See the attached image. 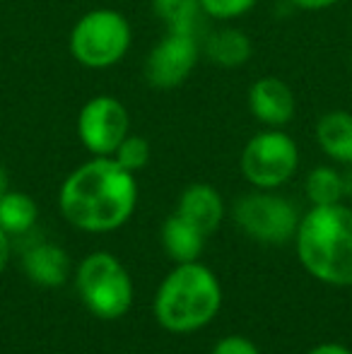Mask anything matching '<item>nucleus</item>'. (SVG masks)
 Returning <instances> with one entry per match:
<instances>
[{"instance_id":"obj_1","label":"nucleus","mask_w":352,"mask_h":354,"mask_svg":"<svg viewBox=\"0 0 352 354\" xmlns=\"http://www.w3.org/2000/svg\"><path fill=\"white\" fill-rule=\"evenodd\" d=\"M138 203L136 174L113 157H94L68 174L58 205L68 222L89 234H106L131 219Z\"/></svg>"},{"instance_id":"obj_2","label":"nucleus","mask_w":352,"mask_h":354,"mask_svg":"<svg viewBox=\"0 0 352 354\" xmlns=\"http://www.w3.org/2000/svg\"><path fill=\"white\" fill-rule=\"evenodd\" d=\"M297 256L304 270L333 287H352V207L314 205L297 227Z\"/></svg>"},{"instance_id":"obj_3","label":"nucleus","mask_w":352,"mask_h":354,"mask_svg":"<svg viewBox=\"0 0 352 354\" xmlns=\"http://www.w3.org/2000/svg\"><path fill=\"white\" fill-rule=\"evenodd\" d=\"M222 289L215 272L201 263H178L155 297V316L169 333H193L217 316Z\"/></svg>"},{"instance_id":"obj_4","label":"nucleus","mask_w":352,"mask_h":354,"mask_svg":"<svg viewBox=\"0 0 352 354\" xmlns=\"http://www.w3.org/2000/svg\"><path fill=\"white\" fill-rule=\"evenodd\" d=\"M131 41L133 29L126 15L113 8H97L73 24L68 51L87 71H109L126 58Z\"/></svg>"},{"instance_id":"obj_5","label":"nucleus","mask_w":352,"mask_h":354,"mask_svg":"<svg viewBox=\"0 0 352 354\" xmlns=\"http://www.w3.org/2000/svg\"><path fill=\"white\" fill-rule=\"evenodd\" d=\"M77 292L89 311L102 321L121 318L133 304V282L116 256L97 251L80 263Z\"/></svg>"},{"instance_id":"obj_6","label":"nucleus","mask_w":352,"mask_h":354,"mask_svg":"<svg viewBox=\"0 0 352 354\" xmlns=\"http://www.w3.org/2000/svg\"><path fill=\"white\" fill-rule=\"evenodd\" d=\"M239 164L251 186L275 191L295 176L299 167V147L282 128H266L244 145Z\"/></svg>"},{"instance_id":"obj_7","label":"nucleus","mask_w":352,"mask_h":354,"mask_svg":"<svg viewBox=\"0 0 352 354\" xmlns=\"http://www.w3.org/2000/svg\"><path fill=\"white\" fill-rule=\"evenodd\" d=\"M234 219L246 236L261 243L282 246L297 234L299 214L287 198L272 191H254L237 201Z\"/></svg>"},{"instance_id":"obj_8","label":"nucleus","mask_w":352,"mask_h":354,"mask_svg":"<svg viewBox=\"0 0 352 354\" xmlns=\"http://www.w3.org/2000/svg\"><path fill=\"white\" fill-rule=\"evenodd\" d=\"M131 133V116L121 99L97 94L82 104L77 113V138L94 157H111Z\"/></svg>"},{"instance_id":"obj_9","label":"nucleus","mask_w":352,"mask_h":354,"mask_svg":"<svg viewBox=\"0 0 352 354\" xmlns=\"http://www.w3.org/2000/svg\"><path fill=\"white\" fill-rule=\"evenodd\" d=\"M198 61H201V44L196 34L165 32V37L145 56L142 75L152 89L169 92L191 77Z\"/></svg>"},{"instance_id":"obj_10","label":"nucleus","mask_w":352,"mask_h":354,"mask_svg":"<svg viewBox=\"0 0 352 354\" xmlns=\"http://www.w3.org/2000/svg\"><path fill=\"white\" fill-rule=\"evenodd\" d=\"M246 104L256 121L263 128H285L295 118L297 99L292 87L282 77L263 75L249 87Z\"/></svg>"},{"instance_id":"obj_11","label":"nucleus","mask_w":352,"mask_h":354,"mask_svg":"<svg viewBox=\"0 0 352 354\" xmlns=\"http://www.w3.org/2000/svg\"><path fill=\"white\" fill-rule=\"evenodd\" d=\"M176 214L186 219L188 224H193L198 232L210 236L222 224L225 203H222V196L210 183H191V186L181 193V198H178Z\"/></svg>"},{"instance_id":"obj_12","label":"nucleus","mask_w":352,"mask_h":354,"mask_svg":"<svg viewBox=\"0 0 352 354\" xmlns=\"http://www.w3.org/2000/svg\"><path fill=\"white\" fill-rule=\"evenodd\" d=\"M201 53L217 68L225 71H237L244 68L254 56V44L251 37L239 27H217L215 32L207 34V39L201 44Z\"/></svg>"},{"instance_id":"obj_13","label":"nucleus","mask_w":352,"mask_h":354,"mask_svg":"<svg viewBox=\"0 0 352 354\" xmlns=\"http://www.w3.org/2000/svg\"><path fill=\"white\" fill-rule=\"evenodd\" d=\"M24 270L39 287H63L71 272V258L53 243H39L24 253Z\"/></svg>"},{"instance_id":"obj_14","label":"nucleus","mask_w":352,"mask_h":354,"mask_svg":"<svg viewBox=\"0 0 352 354\" xmlns=\"http://www.w3.org/2000/svg\"><path fill=\"white\" fill-rule=\"evenodd\" d=\"M321 152L338 164H352V111H328L316 123Z\"/></svg>"},{"instance_id":"obj_15","label":"nucleus","mask_w":352,"mask_h":354,"mask_svg":"<svg viewBox=\"0 0 352 354\" xmlns=\"http://www.w3.org/2000/svg\"><path fill=\"white\" fill-rule=\"evenodd\" d=\"M162 243L172 261L193 263L201 258L203 246H205V234L198 232L193 224H188L174 212L172 217H167L165 227H162Z\"/></svg>"},{"instance_id":"obj_16","label":"nucleus","mask_w":352,"mask_h":354,"mask_svg":"<svg viewBox=\"0 0 352 354\" xmlns=\"http://www.w3.org/2000/svg\"><path fill=\"white\" fill-rule=\"evenodd\" d=\"M152 12L165 24V32L196 34L205 19L201 0H152Z\"/></svg>"},{"instance_id":"obj_17","label":"nucleus","mask_w":352,"mask_h":354,"mask_svg":"<svg viewBox=\"0 0 352 354\" xmlns=\"http://www.w3.org/2000/svg\"><path fill=\"white\" fill-rule=\"evenodd\" d=\"M39 207L32 196L8 191L0 201V227L5 234H24L37 224Z\"/></svg>"},{"instance_id":"obj_18","label":"nucleus","mask_w":352,"mask_h":354,"mask_svg":"<svg viewBox=\"0 0 352 354\" xmlns=\"http://www.w3.org/2000/svg\"><path fill=\"white\" fill-rule=\"evenodd\" d=\"M304 191L314 205H335L345 198L343 176L333 167H316L304 181Z\"/></svg>"},{"instance_id":"obj_19","label":"nucleus","mask_w":352,"mask_h":354,"mask_svg":"<svg viewBox=\"0 0 352 354\" xmlns=\"http://www.w3.org/2000/svg\"><path fill=\"white\" fill-rule=\"evenodd\" d=\"M150 154H152V149H150L147 138L128 133L111 157L116 159L123 169H128L131 174H136V171H140V169L147 167V162H150Z\"/></svg>"},{"instance_id":"obj_20","label":"nucleus","mask_w":352,"mask_h":354,"mask_svg":"<svg viewBox=\"0 0 352 354\" xmlns=\"http://www.w3.org/2000/svg\"><path fill=\"white\" fill-rule=\"evenodd\" d=\"M259 0H201L205 17L217 22H232V19L244 17L246 12L256 8Z\"/></svg>"},{"instance_id":"obj_21","label":"nucleus","mask_w":352,"mask_h":354,"mask_svg":"<svg viewBox=\"0 0 352 354\" xmlns=\"http://www.w3.org/2000/svg\"><path fill=\"white\" fill-rule=\"evenodd\" d=\"M212 354H261V352H259V347H256L251 340H246V337L230 335V337H222V340L217 342Z\"/></svg>"},{"instance_id":"obj_22","label":"nucleus","mask_w":352,"mask_h":354,"mask_svg":"<svg viewBox=\"0 0 352 354\" xmlns=\"http://www.w3.org/2000/svg\"><path fill=\"white\" fill-rule=\"evenodd\" d=\"M295 8L299 10H309V12H319V10H328L333 5H338L340 0H290Z\"/></svg>"},{"instance_id":"obj_23","label":"nucleus","mask_w":352,"mask_h":354,"mask_svg":"<svg viewBox=\"0 0 352 354\" xmlns=\"http://www.w3.org/2000/svg\"><path fill=\"white\" fill-rule=\"evenodd\" d=\"M309 354H352L348 347H343V345H335V342H326V345H319V347H314Z\"/></svg>"},{"instance_id":"obj_24","label":"nucleus","mask_w":352,"mask_h":354,"mask_svg":"<svg viewBox=\"0 0 352 354\" xmlns=\"http://www.w3.org/2000/svg\"><path fill=\"white\" fill-rule=\"evenodd\" d=\"M8 258H10V241H8V234H5L3 227H0V272H3L5 266H8Z\"/></svg>"},{"instance_id":"obj_25","label":"nucleus","mask_w":352,"mask_h":354,"mask_svg":"<svg viewBox=\"0 0 352 354\" xmlns=\"http://www.w3.org/2000/svg\"><path fill=\"white\" fill-rule=\"evenodd\" d=\"M340 176H343V191H345V196L352 198V164H345V171H340Z\"/></svg>"},{"instance_id":"obj_26","label":"nucleus","mask_w":352,"mask_h":354,"mask_svg":"<svg viewBox=\"0 0 352 354\" xmlns=\"http://www.w3.org/2000/svg\"><path fill=\"white\" fill-rule=\"evenodd\" d=\"M10 191V178H8V171H5V167L0 164V201H3V196Z\"/></svg>"},{"instance_id":"obj_27","label":"nucleus","mask_w":352,"mask_h":354,"mask_svg":"<svg viewBox=\"0 0 352 354\" xmlns=\"http://www.w3.org/2000/svg\"><path fill=\"white\" fill-rule=\"evenodd\" d=\"M350 75H352V56H350Z\"/></svg>"}]
</instances>
